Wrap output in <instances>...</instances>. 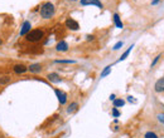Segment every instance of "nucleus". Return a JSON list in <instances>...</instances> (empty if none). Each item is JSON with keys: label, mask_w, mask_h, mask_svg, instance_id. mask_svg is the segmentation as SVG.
<instances>
[{"label": "nucleus", "mask_w": 164, "mask_h": 138, "mask_svg": "<svg viewBox=\"0 0 164 138\" xmlns=\"http://www.w3.org/2000/svg\"><path fill=\"white\" fill-rule=\"evenodd\" d=\"M54 11H56V8L52 3H44L40 6V16L43 19H50L54 15Z\"/></svg>", "instance_id": "f257e3e1"}, {"label": "nucleus", "mask_w": 164, "mask_h": 138, "mask_svg": "<svg viewBox=\"0 0 164 138\" xmlns=\"http://www.w3.org/2000/svg\"><path fill=\"white\" fill-rule=\"evenodd\" d=\"M44 36V32L42 30V29H33L28 33L25 38H27L28 41H31V43H37V41H40L43 39Z\"/></svg>", "instance_id": "f03ea898"}, {"label": "nucleus", "mask_w": 164, "mask_h": 138, "mask_svg": "<svg viewBox=\"0 0 164 138\" xmlns=\"http://www.w3.org/2000/svg\"><path fill=\"white\" fill-rule=\"evenodd\" d=\"M81 5H95L100 8V9H102V3L100 1V0H81Z\"/></svg>", "instance_id": "7ed1b4c3"}, {"label": "nucleus", "mask_w": 164, "mask_h": 138, "mask_svg": "<svg viewBox=\"0 0 164 138\" xmlns=\"http://www.w3.org/2000/svg\"><path fill=\"white\" fill-rule=\"evenodd\" d=\"M54 93H56L57 98H58V100H60L61 104H66V102H67V94L65 93V92H62L60 89H54Z\"/></svg>", "instance_id": "20e7f679"}, {"label": "nucleus", "mask_w": 164, "mask_h": 138, "mask_svg": "<svg viewBox=\"0 0 164 138\" xmlns=\"http://www.w3.org/2000/svg\"><path fill=\"white\" fill-rule=\"evenodd\" d=\"M154 90L157 92V93H162V92H164V77L157 81V83L154 84Z\"/></svg>", "instance_id": "39448f33"}, {"label": "nucleus", "mask_w": 164, "mask_h": 138, "mask_svg": "<svg viewBox=\"0 0 164 138\" xmlns=\"http://www.w3.org/2000/svg\"><path fill=\"white\" fill-rule=\"evenodd\" d=\"M66 27L68 28V29H71V30H78L80 25H78V23L76 22V20H73V19H67V20H66Z\"/></svg>", "instance_id": "423d86ee"}, {"label": "nucleus", "mask_w": 164, "mask_h": 138, "mask_svg": "<svg viewBox=\"0 0 164 138\" xmlns=\"http://www.w3.org/2000/svg\"><path fill=\"white\" fill-rule=\"evenodd\" d=\"M31 28H32L31 22H24L22 25V29H20V35H27L31 32Z\"/></svg>", "instance_id": "0eeeda50"}, {"label": "nucleus", "mask_w": 164, "mask_h": 138, "mask_svg": "<svg viewBox=\"0 0 164 138\" xmlns=\"http://www.w3.org/2000/svg\"><path fill=\"white\" fill-rule=\"evenodd\" d=\"M13 69H14V72L16 74H23V73H25L28 70V68L24 64H16V65H14V68Z\"/></svg>", "instance_id": "6e6552de"}, {"label": "nucleus", "mask_w": 164, "mask_h": 138, "mask_svg": "<svg viewBox=\"0 0 164 138\" xmlns=\"http://www.w3.org/2000/svg\"><path fill=\"white\" fill-rule=\"evenodd\" d=\"M56 49L58 50V52H67V50H68V44H67L65 40H61L60 43L57 44Z\"/></svg>", "instance_id": "1a4fd4ad"}, {"label": "nucleus", "mask_w": 164, "mask_h": 138, "mask_svg": "<svg viewBox=\"0 0 164 138\" xmlns=\"http://www.w3.org/2000/svg\"><path fill=\"white\" fill-rule=\"evenodd\" d=\"M28 70L31 73H39L42 70V65L40 64H31L28 67Z\"/></svg>", "instance_id": "9d476101"}, {"label": "nucleus", "mask_w": 164, "mask_h": 138, "mask_svg": "<svg viewBox=\"0 0 164 138\" xmlns=\"http://www.w3.org/2000/svg\"><path fill=\"white\" fill-rule=\"evenodd\" d=\"M114 23H115L116 28H119V29H123L124 28V24H123V22H121L119 14H114Z\"/></svg>", "instance_id": "9b49d317"}, {"label": "nucleus", "mask_w": 164, "mask_h": 138, "mask_svg": "<svg viewBox=\"0 0 164 138\" xmlns=\"http://www.w3.org/2000/svg\"><path fill=\"white\" fill-rule=\"evenodd\" d=\"M48 81L50 82H53V83H60L61 82V78H60V75H58L57 73H50L48 74Z\"/></svg>", "instance_id": "f8f14e48"}, {"label": "nucleus", "mask_w": 164, "mask_h": 138, "mask_svg": "<svg viewBox=\"0 0 164 138\" xmlns=\"http://www.w3.org/2000/svg\"><path fill=\"white\" fill-rule=\"evenodd\" d=\"M133 48H134V45H130V47L128 48V50H125V52H124V54L120 57V59L117 60V62H123V60H125L126 58H128V55L130 54V52H131V49H133Z\"/></svg>", "instance_id": "ddd939ff"}, {"label": "nucleus", "mask_w": 164, "mask_h": 138, "mask_svg": "<svg viewBox=\"0 0 164 138\" xmlns=\"http://www.w3.org/2000/svg\"><path fill=\"white\" fill-rule=\"evenodd\" d=\"M111 73V65H107V67H105V69L101 72V78H105L106 75H109Z\"/></svg>", "instance_id": "4468645a"}, {"label": "nucleus", "mask_w": 164, "mask_h": 138, "mask_svg": "<svg viewBox=\"0 0 164 138\" xmlns=\"http://www.w3.org/2000/svg\"><path fill=\"white\" fill-rule=\"evenodd\" d=\"M124 104H125V100L124 99H115V100H114V108L123 107Z\"/></svg>", "instance_id": "2eb2a0df"}, {"label": "nucleus", "mask_w": 164, "mask_h": 138, "mask_svg": "<svg viewBox=\"0 0 164 138\" xmlns=\"http://www.w3.org/2000/svg\"><path fill=\"white\" fill-rule=\"evenodd\" d=\"M77 107H78V103L73 102L72 104H70L68 108H67V113H72V112H75L76 109H77Z\"/></svg>", "instance_id": "dca6fc26"}, {"label": "nucleus", "mask_w": 164, "mask_h": 138, "mask_svg": "<svg viewBox=\"0 0 164 138\" xmlns=\"http://www.w3.org/2000/svg\"><path fill=\"white\" fill-rule=\"evenodd\" d=\"M10 83V77H1L0 78V84H8Z\"/></svg>", "instance_id": "f3484780"}, {"label": "nucleus", "mask_w": 164, "mask_h": 138, "mask_svg": "<svg viewBox=\"0 0 164 138\" xmlns=\"http://www.w3.org/2000/svg\"><path fill=\"white\" fill-rule=\"evenodd\" d=\"M145 138H158V136L154 132H146L145 133Z\"/></svg>", "instance_id": "a211bd4d"}, {"label": "nucleus", "mask_w": 164, "mask_h": 138, "mask_svg": "<svg viewBox=\"0 0 164 138\" xmlns=\"http://www.w3.org/2000/svg\"><path fill=\"white\" fill-rule=\"evenodd\" d=\"M123 45H124V43H123V41H117V43L115 44V45H114V50H119L121 47H123Z\"/></svg>", "instance_id": "6ab92c4d"}, {"label": "nucleus", "mask_w": 164, "mask_h": 138, "mask_svg": "<svg viewBox=\"0 0 164 138\" xmlns=\"http://www.w3.org/2000/svg\"><path fill=\"white\" fill-rule=\"evenodd\" d=\"M56 63H65V64H71V63H76L75 60H71V59H62V60H56Z\"/></svg>", "instance_id": "aec40b11"}, {"label": "nucleus", "mask_w": 164, "mask_h": 138, "mask_svg": "<svg viewBox=\"0 0 164 138\" xmlns=\"http://www.w3.org/2000/svg\"><path fill=\"white\" fill-rule=\"evenodd\" d=\"M162 55H160V54H159V55H157V57H155L154 58V60H153V63H151V68H153V67L155 65V64H157V63H158V60H159V58H160Z\"/></svg>", "instance_id": "412c9836"}, {"label": "nucleus", "mask_w": 164, "mask_h": 138, "mask_svg": "<svg viewBox=\"0 0 164 138\" xmlns=\"http://www.w3.org/2000/svg\"><path fill=\"white\" fill-rule=\"evenodd\" d=\"M112 116H114V117H115V118H116V117H119V116H120V112L117 111L116 108H114V109H112Z\"/></svg>", "instance_id": "4be33fe9"}, {"label": "nucleus", "mask_w": 164, "mask_h": 138, "mask_svg": "<svg viewBox=\"0 0 164 138\" xmlns=\"http://www.w3.org/2000/svg\"><path fill=\"white\" fill-rule=\"evenodd\" d=\"M158 119L160 122H164V114H158Z\"/></svg>", "instance_id": "5701e85b"}, {"label": "nucleus", "mask_w": 164, "mask_h": 138, "mask_svg": "<svg viewBox=\"0 0 164 138\" xmlns=\"http://www.w3.org/2000/svg\"><path fill=\"white\" fill-rule=\"evenodd\" d=\"M128 100H129V102H133V103H135V100L133 99V97H131V95H130V97H128Z\"/></svg>", "instance_id": "b1692460"}, {"label": "nucleus", "mask_w": 164, "mask_h": 138, "mask_svg": "<svg viewBox=\"0 0 164 138\" xmlns=\"http://www.w3.org/2000/svg\"><path fill=\"white\" fill-rule=\"evenodd\" d=\"M94 35H87V40H94Z\"/></svg>", "instance_id": "393cba45"}, {"label": "nucleus", "mask_w": 164, "mask_h": 138, "mask_svg": "<svg viewBox=\"0 0 164 138\" xmlns=\"http://www.w3.org/2000/svg\"><path fill=\"white\" fill-rule=\"evenodd\" d=\"M110 99H111V100H115V94H111V95H110Z\"/></svg>", "instance_id": "a878e982"}, {"label": "nucleus", "mask_w": 164, "mask_h": 138, "mask_svg": "<svg viewBox=\"0 0 164 138\" xmlns=\"http://www.w3.org/2000/svg\"><path fill=\"white\" fill-rule=\"evenodd\" d=\"M159 1V0H153V1H151V4H157Z\"/></svg>", "instance_id": "bb28decb"}, {"label": "nucleus", "mask_w": 164, "mask_h": 138, "mask_svg": "<svg viewBox=\"0 0 164 138\" xmlns=\"http://www.w3.org/2000/svg\"><path fill=\"white\" fill-rule=\"evenodd\" d=\"M1 43H3V40H1V39H0V45H1Z\"/></svg>", "instance_id": "cd10ccee"}, {"label": "nucleus", "mask_w": 164, "mask_h": 138, "mask_svg": "<svg viewBox=\"0 0 164 138\" xmlns=\"http://www.w3.org/2000/svg\"><path fill=\"white\" fill-rule=\"evenodd\" d=\"M72 1H76V0H72Z\"/></svg>", "instance_id": "c85d7f7f"}]
</instances>
